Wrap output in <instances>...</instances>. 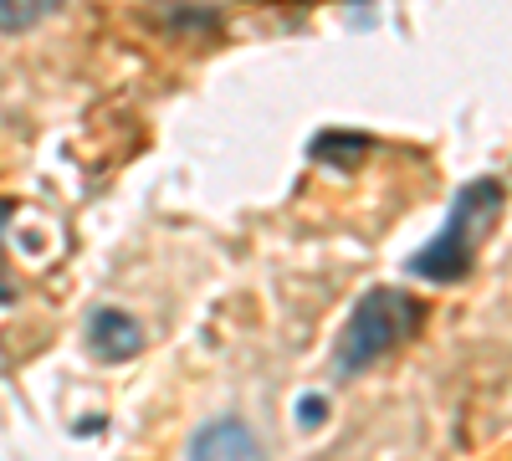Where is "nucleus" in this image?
I'll use <instances>...</instances> for the list:
<instances>
[{"instance_id":"1","label":"nucleus","mask_w":512,"mask_h":461,"mask_svg":"<svg viewBox=\"0 0 512 461\" xmlns=\"http://www.w3.org/2000/svg\"><path fill=\"white\" fill-rule=\"evenodd\" d=\"M497 211H502V185H497V180H472V185H466V190L451 200L446 226H441V231H436V236L405 262L410 277L441 282V287H446V282H461L466 272H472L477 246L487 241Z\"/></svg>"},{"instance_id":"2","label":"nucleus","mask_w":512,"mask_h":461,"mask_svg":"<svg viewBox=\"0 0 512 461\" xmlns=\"http://www.w3.org/2000/svg\"><path fill=\"white\" fill-rule=\"evenodd\" d=\"M425 323V303H415L410 292L400 287H369L364 298L354 303L344 333H338V349H333V374H364L374 369L390 349H400L410 333Z\"/></svg>"},{"instance_id":"3","label":"nucleus","mask_w":512,"mask_h":461,"mask_svg":"<svg viewBox=\"0 0 512 461\" xmlns=\"http://www.w3.org/2000/svg\"><path fill=\"white\" fill-rule=\"evenodd\" d=\"M185 461H267V451H262V441H256V431L246 421L216 415V421L195 426V436L185 446Z\"/></svg>"},{"instance_id":"4","label":"nucleus","mask_w":512,"mask_h":461,"mask_svg":"<svg viewBox=\"0 0 512 461\" xmlns=\"http://www.w3.org/2000/svg\"><path fill=\"white\" fill-rule=\"evenodd\" d=\"M88 349L108 364H123V359H134L144 349V323L134 313H123V308H98L88 318Z\"/></svg>"},{"instance_id":"5","label":"nucleus","mask_w":512,"mask_h":461,"mask_svg":"<svg viewBox=\"0 0 512 461\" xmlns=\"http://www.w3.org/2000/svg\"><path fill=\"white\" fill-rule=\"evenodd\" d=\"M62 11V0H0V31H36L41 21H52Z\"/></svg>"},{"instance_id":"6","label":"nucleus","mask_w":512,"mask_h":461,"mask_svg":"<svg viewBox=\"0 0 512 461\" xmlns=\"http://www.w3.org/2000/svg\"><path fill=\"white\" fill-rule=\"evenodd\" d=\"M364 149H369V139H364V134H338V129H328V134H318V139H313V149H308V154H313L318 164H349V159H359Z\"/></svg>"},{"instance_id":"7","label":"nucleus","mask_w":512,"mask_h":461,"mask_svg":"<svg viewBox=\"0 0 512 461\" xmlns=\"http://www.w3.org/2000/svg\"><path fill=\"white\" fill-rule=\"evenodd\" d=\"M323 415H328V400H323V395H308V400H297V421H303V426H318Z\"/></svg>"},{"instance_id":"8","label":"nucleus","mask_w":512,"mask_h":461,"mask_svg":"<svg viewBox=\"0 0 512 461\" xmlns=\"http://www.w3.org/2000/svg\"><path fill=\"white\" fill-rule=\"evenodd\" d=\"M11 211H16V205H11V200H0V226H6V216H11Z\"/></svg>"}]
</instances>
